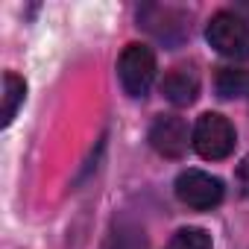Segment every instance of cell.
Wrapping results in <instances>:
<instances>
[{
	"mask_svg": "<svg viewBox=\"0 0 249 249\" xmlns=\"http://www.w3.org/2000/svg\"><path fill=\"white\" fill-rule=\"evenodd\" d=\"M234 126L217 111H205L196 126L191 132V144L194 150L205 159V161H220V159H229L231 150H234Z\"/></svg>",
	"mask_w": 249,
	"mask_h": 249,
	"instance_id": "6da1fadb",
	"label": "cell"
},
{
	"mask_svg": "<svg viewBox=\"0 0 249 249\" xmlns=\"http://www.w3.org/2000/svg\"><path fill=\"white\" fill-rule=\"evenodd\" d=\"M214 50L229 59H249V24L234 12H217L205 30Z\"/></svg>",
	"mask_w": 249,
	"mask_h": 249,
	"instance_id": "7a4b0ae2",
	"label": "cell"
},
{
	"mask_svg": "<svg viewBox=\"0 0 249 249\" xmlns=\"http://www.w3.org/2000/svg\"><path fill=\"white\" fill-rule=\"evenodd\" d=\"M117 73H120V82L126 88L129 97H144L156 79V56L150 47L144 44H129L126 50L120 53V62H117Z\"/></svg>",
	"mask_w": 249,
	"mask_h": 249,
	"instance_id": "3957f363",
	"label": "cell"
},
{
	"mask_svg": "<svg viewBox=\"0 0 249 249\" xmlns=\"http://www.w3.org/2000/svg\"><path fill=\"white\" fill-rule=\"evenodd\" d=\"M176 196L194 211H208V208L220 205L223 182L211 173H202V170H185L176 179Z\"/></svg>",
	"mask_w": 249,
	"mask_h": 249,
	"instance_id": "277c9868",
	"label": "cell"
},
{
	"mask_svg": "<svg viewBox=\"0 0 249 249\" xmlns=\"http://www.w3.org/2000/svg\"><path fill=\"white\" fill-rule=\"evenodd\" d=\"M150 144L164 159H179L188 150V126L176 114H161L150 126Z\"/></svg>",
	"mask_w": 249,
	"mask_h": 249,
	"instance_id": "5b68a950",
	"label": "cell"
},
{
	"mask_svg": "<svg viewBox=\"0 0 249 249\" xmlns=\"http://www.w3.org/2000/svg\"><path fill=\"white\" fill-rule=\"evenodd\" d=\"M161 94L173 106H191L199 97V76L188 68H173L161 79Z\"/></svg>",
	"mask_w": 249,
	"mask_h": 249,
	"instance_id": "8992f818",
	"label": "cell"
},
{
	"mask_svg": "<svg viewBox=\"0 0 249 249\" xmlns=\"http://www.w3.org/2000/svg\"><path fill=\"white\" fill-rule=\"evenodd\" d=\"M106 249H150V243H147V234L141 226H135L129 220H120L111 226Z\"/></svg>",
	"mask_w": 249,
	"mask_h": 249,
	"instance_id": "52a82bcc",
	"label": "cell"
},
{
	"mask_svg": "<svg viewBox=\"0 0 249 249\" xmlns=\"http://www.w3.org/2000/svg\"><path fill=\"white\" fill-rule=\"evenodd\" d=\"M27 97V82L18 76V73H6L3 76V111H0V120H3V126H9L18 106L24 103Z\"/></svg>",
	"mask_w": 249,
	"mask_h": 249,
	"instance_id": "ba28073f",
	"label": "cell"
},
{
	"mask_svg": "<svg viewBox=\"0 0 249 249\" xmlns=\"http://www.w3.org/2000/svg\"><path fill=\"white\" fill-rule=\"evenodd\" d=\"M217 91L220 97H240L249 91V73L246 71H234V68H223L217 73Z\"/></svg>",
	"mask_w": 249,
	"mask_h": 249,
	"instance_id": "9c48e42d",
	"label": "cell"
},
{
	"mask_svg": "<svg viewBox=\"0 0 249 249\" xmlns=\"http://www.w3.org/2000/svg\"><path fill=\"white\" fill-rule=\"evenodd\" d=\"M167 249H211V234L205 229H179Z\"/></svg>",
	"mask_w": 249,
	"mask_h": 249,
	"instance_id": "30bf717a",
	"label": "cell"
}]
</instances>
